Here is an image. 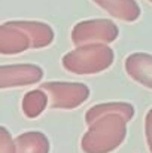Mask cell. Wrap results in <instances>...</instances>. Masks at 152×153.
<instances>
[{
	"label": "cell",
	"mask_w": 152,
	"mask_h": 153,
	"mask_svg": "<svg viewBox=\"0 0 152 153\" xmlns=\"http://www.w3.org/2000/svg\"><path fill=\"white\" fill-rule=\"evenodd\" d=\"M119 30L109 19H87L78 22L72 30V42L76 46L90 43H112L118 39Z\"/></svg>",
	"instance_id": "4"
},
{
	"label": "cell",
	"mask_w": 152,
	"mask_h": 153,
	"mask_svg": "<svg viewBox=\"0 0 152 153\" xmlns=\"http://www.w3.org/2000/svg\"><path fill=\"white\" fill-rule=\"evenodd\" d=\"M113 51L107 43H90L78 46L63 56V67L75 74H96L113 62Z\"/></svg>",
	"instance_id": "2"
},
{
	"label": "cell",
	"mask_w": 152,
	"mask_h": 153,
	"mask_svg": "<svg viewBox=\"0 0 152 153\" xmlns=\"http://www.w3.org/2000/svg\"><path fill=\"white\" fill-rule=\"evenodd\" d=\"M18 24L27 31L31 39V49L46 48L54 40L52 27L40 21H18Z\"/></svg>",
	"instance_id": "10"
},
{
	"label": "cell",
	"mask_w": 152,
	"mask_h": 153,
	"mask_svg": "<svg viewBox=\"0 0 152 153\" xmlns=\"http://www.w3.org/2000/svg\"><path fill=\"white\" fill-rule=\"evenodd\" d=\"M127 135V119L121 114H106L94 120L81 140L84 153H110L122 144Z\"/></svg>",
	"instance_id": "1"
},
{
	"label": "cell",
	"mask_w": 152,
	"mask_h": 153,
	"mask_svg": "<svg viewBox=\"0 0 152 153\" xmlns=\"http://www.w3.org/2000/svg\"><path fill=\"white\" fill-rule=\"evenodd\" d=\"M106 114H121L128 120L134 117V107L130 102H101L90 107L85 113V122L91 125L94 120L100 119Z\"/></svg>",
	"instance_id": "9"
},
{
	"label": "cell",
	"mask_w": 152,
	"mask_h": 153,
	"mask_svg": "<svg viewBox=\"0 0 152 153\" xmlns=\"http://www.w3.org/2000/svg\"><path fill=\"white\" fill-rule=\"evenodd\" d=\"M46 105H48V94L40 88V89L28 91L24 95L21 108L28 119H34L43 113Z\"/></svg>",
	"instance_id": "12"
},
{
	"label": "cell",
	"mask_w": 152,
	"mask_h": 153,
	"mask_svg": "<svg viewBox=\"0 0 152 153\" xmlns=\"http://www.w3.org/2000/svg\"><path fill=\"white\" fill-rule=\"evenodd\" d=\"M40 88L49 95L52 108L72 110L84 104L90 97V88L79 82H46Z\"/></svg>",
	"instance_id": "3"
},
{
	"label": "cell",
	"mask_w": 152,
	"mask_h": 153,
	"mask_svg": "<svg viewBox=\"0 0 152 153\" xmlns=\"http://www.w3.org/2000/svg\"><path fill=\"white\" fill-rule=\"evenodd\" d=\"M93 1L97 3L107 13L121 21L133 22L140 16V7L136 0H93Z\"/></svg>",
	"instance_id": "8"
},
{
	"label": "cell",
	"mask_w": 152,
	"mask_h": 153,
	"mask_svg": "<svg viewBox=\"0 0 152 153\" xmlns=\"http://www.w3.org/2000/svg\"><path fill=\"white\" fill-rule=\"evenodd\" d=\"M43 77V70L36 64H12L0 67V88H16L37 83Z\"/></svg>",
	"instance_id": "5"
},
{
	"label": "cell",
	"mask_w": 152,
	"mask_h": 153,
	"mask_svg": "<svg viewBox=\"0 0 152 153\" xmlns=\"http://www.w3.org/2000/svg\"><path fill=\"white\" fill-rule=\"evenodd\" d=\"M16 153H49V140L43 132L28 131L15 140Z\"/></svg>",
	"instance_id": "11"
},
{
	"label": "cell",
	"mask_w": 152,
	"mask_h": 153,
	"mask_svg": "<svg viewBox=\"0 0 152 153\" xmlns=\"http://www.w3.org/2000/svg\"><path fill=\"white\" fill-rule=\"evenodd\" d=\"M145 135H146V143L149 147V152L152 153V108L146 113L145 117Z\"/></svg>",
	"instance_id": "14"
},
{
	"label": "cell",
	"mask_w": 152,
	"mask_h": 153,
	"mask_svg": "<svg viewBox=\"0 0 152 153\" xmlns=\"http://www.w3.org/2000/svg\"><path fill=\"white\" fill-rule=\"evenodd\" d=\"M127 74L137 83L152 89V55L145 52H134L125 58L124 62Z\"/></svg>",
	"instance_id": "7"
},
{
	"label": "cell",
	"mask_w": 152,
	"mask_h": 153,
	"mask_svg": "<svg viewBox=\"0 0 152 153\" xmlns=\"http://www.w3.org/2000/svg\"><path fill=\"white\" fill-rule=\"evenodd\" d=\"M0 153H16V144L4 126H0Z\"/></svg>",
	"instance_id": "13"
},
{
	"label": "cell",
	"mask_w": 152,
	"mask_h": 153,
	"mask_svg": "<svg viewBox=\"0 0 152 153\" xmlns=\"http://www.w3.org/2000/svg\"><path fill=\"white\" fill-rule=\"evenodd\" d=\"M149 1H151V3H152V0H149Z\"/></svg>",
	"instance_id": "15"
},
{
	"label": "cell",
	"mask_w": 152,
	"mask_h": 153,
	"mask_svg": "<svg viewBox=\"0 0 152 153\" xmlns=\"http://www.w3.org/2000/svg\"><path fill=\"white\" fill-rule=\"evenodd\" d=\"M31 49V39L18 21H7L0 25V53L15 55Z\"/></svg>",
	"instance_id": "6"
}]
</instances>
